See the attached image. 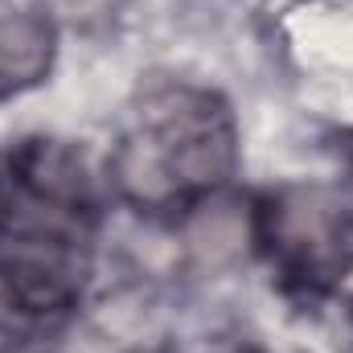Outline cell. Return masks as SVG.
<instances>
[{
    "mask_svg": "<svg viewBox=\"0 0 353 353\" xmlns=\"http://www.w3.org/2000/svg\"><path fill=\"white\" fill-rule=\"evenodd\" d=\"M239 173V123L201 87H161L107 157L115 193L140 214H185Z\"/></svg>",
    "mask_w": 353,
    "mask_h": 353,
    "instance_id": "obj_1",
    "label": "cell"
},
{
    "mask_svg": "<svg viewBox=\"0 0 353 353\" xmlns=\"http://www.w3.org/2000/svg\"><path fill=\"white\" fill-rule=\"evenodd\" d=\"M46 218L0 230V329L37 325L70 312L87 288L90 251L79 218L41 210Z\"/></svg>",
    "mask_w": 353,
    "mask_h": 353,
    "instance_id": "obj_2",
    "label": "cell"
},
{
    "mask_svg": "<svg viewBox=\"0 0 353 353\" xmlns=\"http://www.w3.org/2000/svg\"><path fill=\"white\" fill-rule=\"evenodd\" d=\"M12 181L41 205L54 214H70L79 218L87 210L90 176L87 165L74 148H66L62 140H29L17 157H12Z\"/></svg>",
    "mask_w": 353,
    "mask_h": 353,
    "instance_id": "obj_3",
    "label": "cell"
},
{
    "mask_svg": "<svg viewBox=\"0 0 353 353\" xmlns=\"http://www.w3.org/2000/svg\"><path fill=\"white\" fill-rule=\"evenodd\" d=\"M58 58V29L41 12H0V99L41 87Z\"/></svg>",
    "mask_w": 353,
    "mask_h": 353,
    "instance_id": "obj_4",
    "label": "cell"
},
{
    "mask_svg": "<svg viewBox=\"0 0 353 353\" xmlns=\"http://www.w3.org/2000/svg\"><path fill=\"white\" fill-rule=\"evenodd\" d=\"M8 222V185H4V173H0V230Z\"/></svg>",
    "mask_w": 353,
    "mask_h": 353,
    "instance_id": "obj_5",
    "label": "cell"
}]
</instances>
